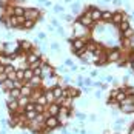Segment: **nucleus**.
Instances as JSON below:
<instances>
[{
    "mask_svg": "<svg viewBox=\"0 0 134 134\" xmlns=\"http://www.w3.org/2000/svg\"><path fill=\"white\" fill-rule=\"evenodd\" d=\"M59 125H60V122H59V119H57L55 116H48V117H45V120H43V126H45V128H49V130L57 128Z\"/></svg>",
    "mask_w": 134,
    "mask_h": 134,
    "instance_id": "obj_1",
    "label": "nucleus"
},
{
    "mask_svg": "<svg viewBox=\"0 0 134 134\" xmlns=\"http://www.w3.org/2000/svg\"><path fill=\"white\" fill-rule=\"evenodd\" d=\"M131 68H133V71H134V62H131Z\"/></svg>",
    "mask_w": 134,
    "mask_h": 134,
    "instance_id": "obj_40",
    "label": "nucleus"
},
{
    "mask_svg": "<svg viewBox=\"0 0 134 134\" xmlns=\"http://www.w3.org/2000/svg\"><path fill=\"white\" fill-rule=\"evenodd\" d=\"M133 36H134V32H133V29H131V28L122 32V39H131Z\"/></svg>",
    "mask_w": 134,
    "mask_h": 134,
    "instance_id": "obj_25",
    "label": "nucleus"
},
{
    "mask_svg": "<svg viewBox=\"0 0 134 134\" xmlns=\"http://www.w3.org/2000/svg\"><path fill=\"white\" fill-rule=\"evenodd\" d=\"M34 77V72H32V69L31 68H28V69H25V77H23V83L28 80H31Z\"/></svg>",
    "mask_w": 134,
    "mask_h": 134,
    "instance_id": "obj_20",
    "label": "nucleus"
},
{
    "mask_svg": "<svg viewBox=\"0 0 134 134\" xmlns=\"http://www.w3.org/2000/svg\"><path fill=\"white\" fill-rule=\"evenodd\" d=\"M79 6H80L79 3H72V8H71V9H72L74 14H79Z\"/></svg>",
    "mask_w": 134,
    "mask_h": 134,
    "instance_id": "obj_32",
    "label": "nucleus"
},
{
    "mask_svg": "<svg viewBox=\"0 0 134 134\" xmlns=\"http://www.w3.org/2000/svg\"><path fill=\"white\" fill-rule=\"evenodd\" d=\"M117 93H119V90H113V91L109 93V97H111V99H116V96H117Z\"/></svg>",
    "mask_w": 134,
    "mask_h": 134,
    "instance_id": "obj_34",
    "label": "nucleus"
},
{
    "mask_svg": "<svg viewBox=\"0 0 134 134\" xmlns=\"http://www.w3.org/2000/svg\"><path fill=\"white\" fill-rule=\"evenodd\" d=\"M36 25V20H25V23H23V29H31V28H34Z\"/></svg>",
    "mask_w": 134,
    "mask_h": 134,
    "instance_id": "obj_24",
    "label": "nucleus"
},
{
    "mask_svg": "<svg viewBox=\"0 0 134 134\" xmlns=\"http://www.w3.org/2000/svg\"><path fill=\"white\" fill-rule=\"evenodd\" d=\"M2 72H5V65H2V62H0V74Z\"/></svg>",
    "mask_w": 134,
    "mask_h": 134,
    "instance_id": "obj_37",
    "label": "nucleus"
},
{
    "mask_svg": "<svg viewBox=\"0 0 134 134\" xmlns=\"http://www.w3.org/2000/svg\"><path fill=\"white\" fill-rule=\"evenodd\" d=\"M36 103H39V105H46L48 102H46V97H45V94H42L37 97V100H36Z\"/></svg>",
    "mask_w": 134,
    "mask_h": 134,
    "instance_id": "obj_26",
    "label": "nucleus"
},
{
    "mask_svg": "<svg viewBox=\"0 0 134 134\" xmlns=\"http://www.w3.org/2000/svg\"><path fill=\"white\" fill-rule=\"evenodd\" d=\"M2 134H6V133H2Z\"/></svg>",
    "mask_w": 134,
    "mask_h": 134,
    "instance_id": "obj_41",
    "label": "nucleus"
},
{
    "mask_svg": "<svg viewBox=\"0 0 134 134\" xmlns=\"http://www.w3.org/2000/svg\"><path fill=\"white\" fill-rule=\"evenodd\" d=\"M65 93H66L68 97H71V99H74V97H79L80 96V91L77 90V88H65Z\"/></svg>",
    "mask_w": 134,
    "mask_h": 134,
    "instance_id": "obj_10",
    "label": "nucleus"
},
{
    "mask_svg": "<svg viewBox=\"0 0 134 134\" xmlns=\"http://www.w3.org/2000/svg\"><path fill=\"white\" fill-rule=\"evenodd\" d=\"M111 20H113V23H116V25H120L123 20H126V17H125V14H122L120 11H119V13H114V14H113Z\"/></svg>",
    "mask_w": 134,
    "mask_h": 134,
    "instance_id": "obj_8",
    "label": "nucleus"
},
{
    "mask_svg": "<svg viewBox=\"0 0 134 134\" xmlns=\"http://www.w3.org/2000/svg\"><path fill=\"white\" fill-rule=\"evenodd\" d=\"M32 72H34V76H39V77H42V68H34L32 69Z\"/></svg>",
    "mask_w": 134,
    "mask_h": 134,
    "instance_id": "obj_31",
    "label": "nucleus"
},
{
    "mask_svg": "<svg viewBox=\"0 0 134 134\" xmlns=\"http://www.w3.org/2000/svg\"><path fill=\"white\" fill-rule=\"evenodd\" d=\"M23 17L26 20H36L39 17V9L37 8H25V14Z\"/></svg>",
    "mask_w": 134,
    "mask_h": 134,
    "instance_id": "obj_3",
    "label": "nucleus"
},
{
    "mask_svg": "<svg viewBox=\"0 0 134 134\" xmlns=\"http://www.w3.org/2000/svg\"><path fill=\"white\" fill-rule=\"evenodd\" d=\"M51 91H53V94H54V97H55V99H57V97H63V88H62V86H59V85H55Z\"/></svg>",
    "mask_w": 134,
    "mask_h": 134,
    "instance_id": "obj_16",
    "label": "nucleus"
},
{
    "mask_svg": "<svg viewBox=\"0 0 134 134\" xmlns=\"http://www.w3.org/2000/svg\"><path fill=\"white\" fill-rule=\"evenodd\" d=\"M88 11H90V15H91V19H93V22H97V20H100V19H102V11H100L99 8L90 6V8H88Z\"/></svg>",
    "mask_w": 134,
    "mask_h": 134,
    "instance_id": "obj_6",
    "label": "nucleus"
},
{
    "mask_svg": "<svg viewBox=\"0 0 134 134\" xmlns=\"http://www.w3.org/2000/svg\"><path fill=\"white\" fill-rule=\"evenodd\" d=\"M32 91H34V90H32L29 85H26V83H23V86L20 88V94H22V96H26V97H31Z\"/></svg>",
    "mask_w": 134,
    "mask_h": 134,
    "instance_id": "obj_12",
    "label": "nucleus"
},
{
    "mask_svg": "<svg viewBox=\"0 0 134 134\" xmlns=\"http://www.w3.org/2000/svg\"><path fill=\"white\" fill-rule=\"evenodd\" d=\"M123 113H134V103H126V105H120Z\"/></svg>",
    "mask_w": 134,
    "mask_h": 134,
    "instance_id": "obj_19",
    "label": "nucleus"
},
{
    "mask_svg": "<svg viewBox=\"0 0 134 134\" xmlns=\"http://www.w3.org/2000/svg\"><path fill=\"white\" fill-rule=\"evenodd\" d=\"M120 53H119V49H113L111 53L108 54V62H119L120 60Z\"/></svg>",
    "mask_w": 134,
    "mask_h": 134,
    "instance_id": "obj_9",
    "label": "nucleus"
},
{
    "mask_svg": "<svg viewBox=\"0 0 134 134\" xmlns=\"http://www.w3.org/2000/svg\"><path fill=\"white\" fill-rule=\"evenodd\" d=\"M45 97H46V102H48V105L55 102V97H54V94H53V91H51V90H45Z\"/></svg>",
    "mask_w": 134,
    "mask_h": 134,
    "instance_id": "obj_17",
    "label": "nucleus"
},
{
    "mask_svg": "<svg viewBox=\"0 0 134 134\" xmlns=\"http://www.w3.org/2000/svg\"><path fill=\"white\" fill-rule=\"evenodd\" d=\"M128 134H134V125L130 128V133H128Z\"/></svg>",
    "mask_w": 134,
    "mask_h": 134,
    "instance_id": "obj_39",
    "label": "nucleus"
},
{
    "mask_svg": "<svg viewBox=\"0 0 134 134\" xmlns=\"http://www.w3.org/2000/svg\"><path fill=\"white\" fill-rule=\"evenodd\" d=\"M111 17H113L111 11H105V13H102V20H105V22L111 20Z\"/></svg>",
    "mask_w": 134,
    "mask_h": 134,
    "instance_id": "obj_27",
    "label": "nucleus"
},
{
    "mask_svg": "<svg viewBox=\"0 0 134 134\" xmlns=\"http://www.w3.org/2000/svg\"><path fill=\"white\" fill-rule=\"evenodd\" d=\"M15 77H17V80H23V77H25V69L17 68V69H15Z\"/></svg>",
    "mask_w": 134,
    "mask_h": 134,
    "instance_id": "obj_23",
    "label": "nucleus"
},
{
    "mask_svg": "<svg viewBox=\"0 0 134 134\" xmlns=\"http://www.w3.org/2000/svg\"><path fill=\"white\" fill-rule=\"evenodd\" d=\"M77 22L80 23L83 28H90V26H93V19H91V15H90V13H86V14H83V15H80L79 19H77Z\"/></svg>",
    "mask_w": 134,
    "mask_h": 134,
    "instance_id": "obj_2",
    "label": "nucleus"
},
{
    "mask_svg": "<svg viewBox=\"0 0 134 134\" xmlns=\"http://www.w3.org/2000/svg\"><path fill=\"white\" fill-rule=\"evenodd\" d=\"M54 11H55V13H63V6H55Z\"/></svg>",
    "mask_w": 134,
    "mask_h": 134,
    "instance_id": "obj_35",
    "label": "nucleus"
},
{
    "mask_svg": "<svg viewBox=\"0 0 134 134\" xmlns=\"http://www.w3.org/2000/svg\"><path fill=\"white\" fill-rule=\"evenodd\" d=\"M5 80H8V74H6V72H2V74H0V85Z\"/></svg>",
    "mask_w": 134,
    "mask_h": 134,
    "instance_id": "obj_33",
    "label": "nucleus"
},
{
    "mask_svg": "<svg viewBox=\"0 0 134 134\" xmlns=\"http://www.w3.org/2000/svg\"><path fill=\"white\" fill-rule=\"evenodd\" d=\"M125 97H126V93H125V88H122V90H119V93H117V96H116V100H117L119 103H122Z\"/></svg>",
    "mask_w": 134,
    "mask_h": 134,
    "instance_id": "obj_18",
    "label": "nucleus"
},
{
    "mask_svg": "<svg viewBox=\"0 0 134 134\" xmlns=\"http://www.w3.org/2000/svg\"><path fill=\"white\" fill-rule=\"evenodd\" d=\"M19 48H20V49H26V51H29V49H31V43L26 42V40H20L19 42Z\"/></svg>",
    "mask_w": 134,
    "mask_h": 134,
    "instance_id": "obj_21",
    "label": "nucleus"
},
{
    "mask_svg": "<svg viewBox=\"0 0 134 134\" xmlns=\"http://www.w3.org/2000/svg\"><path fill=\"white\" fill-rule=\"evenodd\" d=\"M55 117L59 119V122H66L68 117H69V109L65 107H60V109H59V113H57Z\"/></svg>",
    "mask_w": 134,
    "mask_h": 134,
    "instance_id": "obj_5",
    "label": "nucleus"
},
{
    "mask_svg": "<svg viewBox=\"0 0 134 134\" xmlns=\"http://www.w3.org/2000/svg\"><path fill=\"white\" fill-rule=\"evenodd\" d=\"M71 45H72V51H77V49H85L86 48V43L83 39L80 37H77V39H74V40H71Z\"/></svg>",
    "mask_w": 134,
    "mask_h": 134,
    "instance_id": "obj_4",
    "label": "nucleus"
},
{
    "mask_svg": "<svg viewBox=\"0 0 134 134\" xmlns=\"http://www.w3.org/2000/svg\"><path fill=\"white\" fill-rule=\"evenodd\" d=\"M77 117H79V120H83V119H85V114H82V113H77Z\"/></svg>",
    "mask_w": 134,
    "mask_h": 134,
    "instance_id": "obj_36",
    "label": "nucleus"
},
{
    "mask_svg": "<svg viewBox=\"0 0 134 134\" xmlns=\"http://www.w3.org/2000/svg\"><path fill=\"white\" fill-rule=\"evenodd\" d=\"M25 111H36V103L34 102H29L26 107H25Z\"/></svg>",
    "mask_w": 134,
    "mask_h": 134,
    "instance_id": "obj_29",
    "label": "nucleus"
},
{
    "mask_svg": "<svg viewBox=\"0 0 134 134\" xmlns=\"http://www.w3.org/2000/svg\"><path fill=\"white\" fill-rule=\"evenodd\" d=\"M40 60V55L36 53H29L26 55V62L29 63V65H32V63H36V62H39Z\"/></svg>",
    "mask_w": 134,
    "mask_h": 134,
    "instance_id": "obj_11",
    "label": "nucleus"
},
{
    "mask_svg": "<svg viewBox=\"0 0 134 134\" xmlns=\"http://www.w3.org/2000/svg\"><path fill=\"white\" fill-rule=\"evenodd\" d=\"M43 111H45V105L36 103V113H37V114H43Z\"/></svg>",
    "mask_w": 134,
    "mask_h": 134,
    "instance_id": "obj_30",
    "label": "nucleus"
},
{
    "mask_svg": "<svg viewBox=\"0 0 134 134\" xmlns=\"http://www.w3.org/2000/svg\"><path fill=\"white\" fill-rule=\"evenodd\" d=\"M25 14V8L23 6H14L13 8V15L14 17H22Z\"/></svg>",
    "mask_w": 134,
    "mask_h": 134,
    "instance_id": "obj_15",
    "label": "nucleus"
},
{
    "mask_svg": "<svg viewBox=\"0 0 134 134\" xmlns=\"http://www.w3.org/2000/svg\"><path fill=\"white\" fill-rule=\"evenodd\" d=\"M17 102H19V108H25L31 102V97H26V96H20L19 99H17Z\"/></svg>",
    "mask_w": 134,
    "mask_h": 134,
    "instance_id": "obj_13",
    "label": "nucleus"
},
{
    "mask_svg": "<svg viewBox=\"0 0 134 134\" xmlns=\"http://www.w3.org/2000/svg\"><path fill=\"white\" fill-rule=\"evenodd\" d=\"M119 26H120V31L123 32V31H126V29H130V23H128V20H123V22H122V23L119 25Z\"/></svg>",
    "mask_w": 134,
    "mask_h": 134,
    "instance_id": "obj_28",
    "label": "nucleus"
},
{
    "mask_svg": "<svg viewBox=\"0 0 134 134\" xmlns=\"http://www.w3.org/2000/svg\"><path fill=\"white\" fill-rule=\"evenodd\" d=\"M59 109H60V107H59L57 103H49V105H48V113H49V116H57Z\"/></svg>",
    "mask_w": 134,
    "mask_h": 134,
    "instance_id": "obj_14",
    "label": "nucleus"
},
{
    "mask_svg": "<svg viewBox=\"0 0 134 134\" xmlns=\"http://www.w3.org/2000/svg\"><path fill=\"white\" fill-rule=\"evenodd\" d=\"M51 48H53V49H59V45H57V43H53V46H51Z\"/></svg>",
    "mask_w": 134,
    "mask_h": 134,
    "instance_id": "obj_38",
    "label": "nucleus"
},
{
    "mask_svg": "<svg viewBox=\"0 0 134 134\" xmlns=\"http://www.w3.org/2000/svg\"><path fill=\"white\" fill-rule=\"evenodd\" d=\"M8 94H9L11 97H14V99H19V97L22 96V94H20V90H19V88H13V90H9V91H8Z\"/></svg>",
    "mask_w": 134,
    "mask_h": 134,
    "instance_id": "obj_22",
    "label": "nucleus"
},
{
    "mask_svg": "<svg viewBox=\"0 0 134 134\" xmlns=\"http://www.w3.org/2000/svg\"><path fill=\"white\" fill-rule=\"evenodd\" d=\"M0 117H2V116H0Z\"/></svg>",
    "mask_w": 134,
    "mask_h": 134,
    "instance_id": "obj_42",
    "label": "nucleus"
},
{
    "mask_svg": "<svg viewBox=\"0 0 134 134\" xmlns=\"http://www.w3.org/2000/svg\"><path fill=\"white\" fill-rule=\"evenodd\" d=\"M43 83H45V86H46V88H54V86H55V85H57V76H51V77H49V76H48V77H45V82H43Z\"/></svg>",
    "mask_w": 134,
    "mask_h": 134,
    "instance_id": "obj_7",
    "label": "nucleus"
}]
</instances>
